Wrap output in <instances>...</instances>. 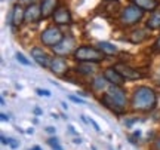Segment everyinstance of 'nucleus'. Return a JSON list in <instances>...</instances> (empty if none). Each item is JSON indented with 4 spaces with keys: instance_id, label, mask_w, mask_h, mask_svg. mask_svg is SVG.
<instances>
[{
    "instance_id": "1",
    "label": "nucleus",
    "mask_w": 160,
    "mask_h": 150,
    "mask_svg": "<svg viewBox=\"0 0 160 150\" xmlns=\"http://www.w3.org/2000/svg\"><path fill=\"white\" fill-rule=\"evenodd\" d=\"M101 103L114 113H123L128 98H126L125 91L119 85H111L108 88V91L104 94V97L101 98Z\"/></svg>"
},
{
    "instance_id": "2",
    "label": "nucleus",
    "mask_w": 160,
    "mask_h": 150,
    "mask_svg": "<svg viewBox=\"0 0 160 150\" xmlns=\"http://www.w3.org/2000/svg\"><path fill=\"white\" fill-rule=\"evenodd\" d=\"M132 104L138 110H153L157 104V95L148 86H139L135 89L133 97H132Z\"/></svg>"
},
{
    "instance_id": "3",
    "label": "nucleus",
    "mask_w": 160,
    "mask_h": 150,
    "mask_svg": "<svg viewBox=\"0 0 160 150\" xmlns=\"http://www.w3.org/2000/svg\"><path fill=\"white\" fill-rule=\"evenodd\" d=\"M104 54L101 49L98 51L91 46H80L74 51V58L82 63H99L104 59Z\"/></svg>"
},
{
    "instance_id": "4",
    "label": "nucleus",
    "mask_w": 160,
    "mask_h": 150,
    "mask_svg": "<svg viewBox=\"0 0 160 150\" xmlns=\"http://www.w3.org/2000/svg\"><path fill=\"white\" fill-rule=\"evenodd\" d=\"M142 15H144L142 9H139L137 5H131V6H126L125 9L122 11L120 21L125 25H133V24L139 23L142 19Z\"/></svg>"
},
{
    "instance_id": "5",
    "label": "nucleus",
    "mask_w": 160,
    "mask_h": 150,
    "mask_svg": "<svg viewBox=\"0 0 160 150\" xmlns=\"http://www.w3.org/2000/svg\"><path fill=\"white\" fill-rule=\"evenodd\" d=\"M42 42H43V45L46 46H57L58 43H61V40L64 39V34L62 31L58 28V27H48V28L42 33Z\"/></svg>"
},
{
    "instance_id": "6",
    "label": "nucleus",
    "mask_w": 160,
    "mask_h": 150,
    "mask_svg": "<svg viewBox=\"0 0 160 150\" xmlns=\"http://www.w3.org/2000/svg\"><path fill=\"white\" fill-rule=\"evenodd\" d=\"M74 45H76L74 37L68 36V37H64L62 40H61V43H58L57 46L52 48V51L55 52V55H59V57H67V55H70L73 51H76Z\"/></svg>"
},
{
    "instance_id": "7",
    "label": "nucleus",
    "mask_w": 160,
    "mask_h": 150,
    "mask_svg": "<svg viewBox=\"0 0 160 150\" xmlns=\"http://www.w3.org/2000/svg\"><path fill=\"white\" fill-rule=\"evenodd\" d=\"M114 69L125 77L126 80H138L141 77V75L138 73L137 70H133L132 67L126 65V64H117V65H114Z\"/></svg>"
},
{
    "instance_id": "8",
    "label": "nucleus",
    "mask_w": 160,
    "mask_h": 150,
    "mask_svg": "<svg viewBox=\"0 0 160 150\" xmlns=\"http://www.w3.org/2000/svg\"><path fill=\"white\" fill-rule=\"evenodd\" d=\"M58 0H42L40 9H42V18L46 19L49 17H53V13L57 11Z\"/></svg>"
},
{
    "instance_id": "9",
    "label": "nucleus",
    "mask_w": 160,
    "mask_h": 150,
    "mask_svg": "<svg viewBox=\"0 0 160 150\" xmlns=\"http://www.w3.org/2000/svg\"><path fill=\"white\" fill-rule=\"evenodd\" d=\"M53 21L58 24V25H67V24H71V13H70L68 9L65 8H58L55 13H53Z\"/></svg>"
},
{
    "instance_id": "10",
    "label": "nucleus",
    "mask_w": 160,
    "mask_h": 150,
    "mask_svg": "<svg viewBox=\"0 0 160 150\" xmlns=\"http://www.w3.org/2000/svg\"><path fill=\"white\" fill-rule=\"evenodd\" d=\"M104 77H105V79H107L111 85H119V86H120V85H123V82L126 80L125 77L120 75L114 67L105 69V71H104Z\"/></svg>"
},
{
    "instance_id": "11",
    "label": "nucleus",
    "mask_w": 160,
    "mask_h": 150,
    "mask_svg": "<svg viewBox=\"0 0 160 150\" xmlns=\"http://www.w3.org/2000/svg\"><path fill=\"white\" fill-rule=\"evenodd\" d=\"M31 57L34 58V61L39 64L40 67H49L51 65V61H49V57L46 55V52L40 48H33L31 49Z\"/></svg>"
},
{
    "instance_id": "12",
    "label": "nucleus",
    "mask_w": 160,
    "mask_h": 150,
    "mask_svg": "<svg viewBox=\"0 0 160 150\" xmlns=\"http://www.w3.org/2000/svg\"><path fill=\"white\" fill-rule=\"evenodd\" d=\"M51 70L58 76H62L67 70H68V65H67V61L64 59L62 57H57L51 61Z\"/></svg>"
},
{
    "instance_id": "13",
    "label": "nucleus",
    "mask_w": 160,
    "mask_h": 150,
    "mask_svg": "<svg viewBox=\"0 0 160 150\" xmlns=\"http://www.w3.org/2000/svg\"><path fill=\"white\" fill-rule=\"evenodd\" d=\"M25 19V9H22V6L15 5L12 9V17H11V23L13 27H19L22 21Z\"/></svg>"
},
{
    "instance_id": "14",
    "label": "nucleus",
    "mask_w": 160,
    "mask_h": 150,
    "mask_svg": "<svg viewBox=\"0 0 160 150\" xmlns=\"http://www.w3.org/2000/svg\"><path fill=\"white\" fill-rule=\"evenodd\" d=\"M42 18V9L37 5H28V8L25 9V21L28 23H36Z\"/></svg>"
},
{
    "instance_id": "15",
    "label": "nucleus",
    "mask_w": 160,
    "mask_h": 150,
    "mask_svg": "<svg viewBox=\"0 0 160 150\" xmlns=\"http://www.w3.org/2000/svg\"><path fill=\"white\" fill-rule=\"evenodd\" d=\"M132 3L142 11H156L159 8V0H132Z\"/></svg>"
},
{
    "instance_id": "16",
    "label": "nucleus",
    "mask_w": 160,
    "mask_h": 150,
    "mask_svg": "<svg viewBox=\"0 0 160 150\" xmlns=\"http://www.w3.org/2000/svg\"><path fill=\"white\" fill-rule=\"evenodd\" d=\"M147 27L150 30H159L160 28V9L153 11V13L150 15L148 21H147Z\"/></svg>"
},
{
    "instance_id": "17",
    "label": "nucleus",
    "mask_w": 160,
    "mask_h": 150,
    "mask_svg": "<svg viewBox=\"0 0 160 150\" xmlns=\"http://www.w3.org/2000/svg\"><path fill=\"white\" fill-rule=\"evenodd\" d=\"M98 48H99L105 55H111V54H116V52H117V48H116L113 43H110V42H99V43H98Z\"/></svg>"
},
{
    "instance_id": "18",
    "label": "nucleus",
    "mask_w": 160,
    "mask_h": 150,
    "mask_svg": "<svg viewBox=\"0 0 160 150\" xmlns=\"http://www.w3.org/2000/svg\"><path fill=\"white\" fill-rule=\"evenodd\" d=\"M145 39H147V31L145 30H135V31H132V34H131L132 43H141Z\"/></svg>"
},
{
    "instance_id": "19",
    "label": "nucleus",
    "mask_w": 160,
    "mask_h": 150,
    "mask_svg": "<svg viewBox=\"0 0 160 150\" xmlns=\"http://www.w3.org/2000/svg\"><path fill=\"white\" fill-rule=\"evenodd\" d=\"M107 79L104 77V76H98L97 79H93V88L97 89V91H102L104 88L107 86Z\"/></svg>"
},
{
    "instance_id": "20",
    "label": "nucleus",
    "mask_w": 160,
    "mask_h": 150,
    "mask_svg": "<svg viewBox=\"0 0 160 150\" xmlns=\"http://www.w3.org/2000/svg\"><path fill=\"white\" fill-rule=\"evenodd\" d=\"M77 71L83 73V75H92V73L95 71V67H93L91 63H88V64H80V65H77Z\"/></svg>"
},
{
    "instance_id": "21",
    "label": "nucleus",
    "mask_w": 160,
    "mask_h": 150,
    "mask_svg": "<svg viewBox=\"0 0 160 150\" xmlns=\"http://www.w3.org/2000/svg\"><path fill=\"white\" fill-rule=\"evenodd\" d=\"M17 61L18 63H21L22 65H30V64H31L28 58H25V55H22L21 52H18L17 54Z\"/></svg>"
},
{
    "instance_id": "22",
    "label": "nucleus",
    "mask_w": 160,
    "mask_h": 150,
    "mask_svg": "<svg viewBox=\"0 0 160 150\" xmlns=\"http://www.w3.org/2000/svg\"><path fill=\"white\" fill-rule=\"evenodd\" d=\"M48 143H49V146H51L53 150H62V147L59 146V143H58V140L55 138V137L49 138V140H48Z\"/></svg>"
},
{
    "instance_id": "23",
    "label": "nucleus",
    "mask_w": 160,
    "mask_h": 150,
    "mask_svg": "<svg viewBox=\"0 0 160 150\" xmlns=\"http://www.w3.org/2000/svg\"><path fill=\"white\" fill-rule=\"evenodd\" d=\"M68 98L71 100V101H74L76 104H85V101H83V100H82V98H77L76 95H70Z\"/></svg>"
},
{
    "instance_id": "24",
    "label": "nucleus",
    "mask_w": 160,
    "mask_h": 150,
    "mask_svg": "<svg viewBox=\"0 0 160 150\" xmlns=\"http://www.w3.org/2000/svg\"><path fill=\"white\" fill-rule=\"evenodd\" d=\"M0 138H2V144H11V143H12V138L6 137V135H2Z\"/></svg>"
},
{
    "instance_id": "25",
    "label": "nucleus",
    "mask_w": 160,
    "mask_h": 150,
    "mask_svg": "<svg viewBox=\"0 0 160 150\" xmlns=\"http://www.w3.org/2000/svg\"><path fill=\"white\" fill-rule=\"evenodd\" d=\"M39 95H45V97H51V92L49 91H46V89H36Z\"/></svg>"
},
{
    "instance_id": "26",
    "label": "nucleus",
    "mask_w": 160,
    "mask_h": 150,
    "mask_svg": "<svg viewBox=\"0 0 160 150\" xmlns=\"http://www.w3.org/2000/svg\"><path fill=\"white\" fill-rule=\"evenodd\" d=\"M88 121H89V123H91L92 127H93V129H95V131H98V132L101 131V129H99V127H98V123L93 121V119H88Z\"/></svg>"
},
{
    "instance_id": "27",
    "label": "nucleus",
    "mask_w": 160,
    "mask_h": 150,
    "mask_svg": "<svg viewBox=\"0 0 160 150\" xmlns=\"http://www.w3.org/2000/svg\"><path fill=\"white\" fill-rule=\"evenodd\" d=\"M0 119L3 122H6V121H9V116H6V113H0Z\"/></svg>"
},
{
    "instance_id": "28",
    "label": "nucleus",
    "mask_w": 160,
    "mask_h": 150,
    "mask_svg": "<svg viewBox=\"0 0 160 150\" xmlns=\"http://www.w3.org/2000/svg\"><path fill=\"white\" fill-rule=\"evenodd\" d=\"M42 113H43V111H42V109H39V107H36V109H34V115L40 116V115H42Z\"/></svg>"
},
{
    "instance_id": "29",
    "label": "nucleus",
    "mask_w": 160,
    "mask_h": 150,
    "mask_svg": "<svg viewBox=\"0 0 160 150\" xmlns=\"http://www.w3.org/2000/svg\"><path fill=\"white\" fill-rule=\"evenodd\" d=\"M9 146H11L12 149H17V147H18V146H19V144H18L17 141H13V140H12V143H11V144H9Z\"/></svg>"
},
{
    "instance_id": "30",
    "label": "nucleus",
    "mask_w": 160,
    "mask_h": 150,
    "mask_svg": "<svg viewBox=\"0 0 160 150\" xmlns=\"http://www.w3.org/2000/svg\"><path fill=\"white\" fill-rule=\"evenodd\" d=\"M154 48H156V49H159V51H160V37H159V39H157V40H156V43H154Z\"/></svg>"
},
{
    "instance_id": "31",
    "label": "nucleus",
    "mask_w": 160,
    "mask_h": 150,
    "mask_svg": "<svg viewBox=\"0 0 160 150\" xmlns=\"http://www.w3.org/2000/svg\"><path fill=\"white\" fill-rule=\"evenodd\" d=\"M46 131H48V132H55V128H52V127H48V128H46Z\"/></svg>"
},
{
    "instance_id": "32",
    "label": "nucleus",
    "mask_w": 160,
    "mask_h": 150,
    "mask_svg": "<svg viewBox=\"0 0 160 150\" xmlns=\"http://www.w3.org/2000/svg\"><path fill=\"white\" fill-rule=\"evenodd\" d=\"M21 2H24V3H28V5H33V3H34V0H21Z\"/></svg>"
},
{
    "instance_id": "33",
    "label": "nucleus",
    "mask_w": 160,
    "mask_h": 150,
    "mask_svg": "<svg viewBox=\"0 0 160 150\" xmlns=\"http://www.w3.org/2000/svg\"><path fill=\"white\" fill-rule=\"evenodd\" d=\"M30 150H42V147H40V146H34L33 149H30Z\"/></svg>"
},
{
    "instance_id": "34",
    "label": "nucleus",
    "mask_w": 160,
    "mask_h": 150,
    "mask_svg": "<svg viewBox=\"0 0 160 150\" xmlns=\"http://www.w3.org/2000/svg\"><path fill=\"white\" fill-rule=\"evenodd\" d=\"M74 143H76V144H80V143H82V140H80V138H76Z\"/></svg>"
},
{
    "instance_id": "35",
    "label": "nucleus",
    "mask_w": 160,
    "mask_h": 150,
    "mask_svg": "<svg viewBox=\"0 0 160 150\" xmlns=\"http://www.w3.org/2000/svg\"><path fill=\"white\" fill-rule=\"evenodd\" d=\"M156 146H157V149H159V150H160V138H159V140H157V143H156Z\"/></svg>"
},
{
    "instance_id": "36",
    "label": "nucleus",
    "mask_w": 160,
    "mask_h": 150,
    "mask_svg": "<svg viewBox=\"0 0 160 150\" xmlns=\"http://www.w3.org/2000/svg\"><path fill=\"white\" fill-rule=\"evenodd\" d=\"M133 135H135V137H139V135H141V132H139V131H135V134H133Z\"/></svg>"
},
{
    "instance_id": "37",
    "label": "nucleus",
    "mask_w": 160,
    "mask_h": 150,
    "mask_svg": "<svg viewBox=\"0 0 160 150\" xmlns=\"http://www.w3.org/2000/svg\"><path fill=\"white\" fill-rule=\"evenodd\" d=\"M108 2H114V0H108Z\"/></svg>"
}]
</instances>
